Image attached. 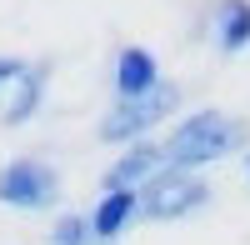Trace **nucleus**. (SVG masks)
Returning a JSON list of instances; mask_svg holds the SVG:
<instances>
[{"label": "nucleus", "instance_id": "1", "mask_svg": "<svg viewBox=\"0 0 250 245\" xmlns=\"http://www.w3.org/2000/svg\"><path fill=\"white\" fill-rule=\"evenodd\" d=\"M235 145H245V125L225 110H195L185 115L180 125L165 135V165L175 170H200V165H215L220 155H230Z\"/></svg>", "mask_w": 250, "mask_h": 245}, {"label": "nucleus", "instance_id": "4", "mask_svg": "<svg viewBox=\"0 0 250 245\" xmlns=\"http://www.w3.org/2000/svg\"><path fill=\"white\" fill-rule=\"evenodd\" d=\"M60 200V170L40 155H20L0 165V205L10 210H50Z\"/></svg>", "mask_w": 250, "mask_h": 245}, {"label": "nucleus", "instance_id": "7", "mask_svg": "<svg viewBox=\"0 0 250 245\" xmlns=\"http://www.w3.org/2000/svg\"><path fill=\"white\" fill-rule=\"evenodd\" d=\"M135 215H140V190H105L90 210V240H100V245L120 240Z\"/></svg>", "mask_w": 250, "mask_h": 245}, {"label": "nucleus", "instance_id": "3", "mask_svg": "<svg viewBox=\"0 0 250 245\" xmlns=\"http://www.w3.org/2000/svg\"><path fill=\"white\" fill-rule=\"evenodd\" d=\"M180 105V85H165L150 90L145 100H115V110L100 120V140H110V145H135V140H145L165 115H175Z\"/></svg>", "mask_w": 250, "mask_h": 245}, {"label": "nucleus", "instance_id": "10", "mask_svg": "<svg viewBox=\"0 0 250 245\" xmlns=\"http://www.w3.org/2000/svg\"><path fill=\"white\" fill-rule=\"evenodd\" d=\"M50 245H90V215H80V210L55 215V225H50Z\"/></svg>", "mask_w": 250, "mask_h": 245}, {"label": "nucleus", "instance_id": "2", "mask_svg": "<svg viewBox=\"0 0 250 245\" xmlns=\"http://www.w3.org/2000/svg\"><path fill=\"white\" fill-rule=\"evenodd\" d=\"M205 205H210L205 180L190 170H175V165H165L160 175H150L140 185V215L145 220H180V215H195Z\"/></svg>", "mask_w": 250, "mask_h": 245}, {"label": "nucleus", "instance_id": "8", "mask_svg": "<svg viewBox=\"0 0 250 245\" xmlns=\"http://www.w3.org/2000/svg\"><path fill=\"white\" fill-rule=\"evenodd\" d=\"M215 45L225 55L250 50V0H215Z\"/></svg>", "mask_w": 250, "mask_h": 245}, {"label": "nucleus", "instance_id": "11", "mask_svg": "<svg viewBox=\"0 0 250 245\" xmlns=\"http://www.w3.org/2000/svg\"><path fill=\"white\" fill-rule=\"evenodd\" d=\"M30 60H15V55H0V85H15L20 75H25Z\"/></svg>", "mask_w": 250, "mask_h": 245}, {"label": "nucleus", "instance_id": "9", "mask_svg": "<svg viewBox=\"0 0 250 245\" xmlns=\"http://www.w3.org/2000/svg\"><path fill=\"white\" fill-rule=\"evenodd\" d=\"M40 95H45V65H25V75L15 80V95H10V105H5V125H25V120L40 110Z\"/></svg>", "mask_w": 250, "mask_h": 245}, {"label": "nucleus", "instance_id": "5", "mask_svg": "<svg viewBox=\"0 0 250 245\" xmlns=\"http://www.w3.org/2000/svg\"><path fill=\"white\" fill-rule=\"evenodd\" d=\"M110 75H115V100H145L150 90H160V60L145 45H120Z\"/></svg>", "mask_w": 250, "mask_h": 245}, {"label": "nucleus", "instance_id": "12", "mask_svg": "<svg viewBox=\"0 0 250 245\" xmlns=\"http://www.w3.org/2000/svg\"><path fill=\"white\" fill-rule=\"evenodd\" d=\"M245 175H250V150H245Z\"/></svg>", "mask_w": 250, "mask_h": 245}, {"label": "nucleus", "instance_id": "6", "mask_svg": "<svg viewBox=\"0 0 250 245\" xmlns=\"http://www.w3.org/2000/svg\"><path fill=\"white\" fill-rule=\"evenodd\" d=\"M165 170V145L155 140H135V145H125V155L105 170V190H140L150 175Z\"/></svg>", "mask_w": 250, "mask_h": 245}]
</instances>
